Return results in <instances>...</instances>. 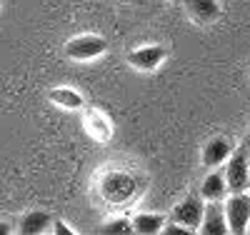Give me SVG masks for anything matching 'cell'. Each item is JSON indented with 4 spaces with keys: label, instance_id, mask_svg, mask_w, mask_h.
<instances>
[{
    "label": "cell",
    "instance_id": "6da1fadb",
    "mask_svg": "<svg viewBox=\"0 0 250 235\" xmlns=\"http://www.w3.org/2000/svg\"><path fill=\"white\" fill-rule=\"evenodd\" d=\"M223 208H225V220H228L230 233L243 235L250 225V193L248 190H243V193H230Z\"/></svg>",
    "mask_w": 250,
    "mask_h": 235
},
{
    "label": "cell",
    "instance_id": "7a4b0ae2",
    "mask_svg": "<svg viewBox=\"0 0 250 235\" xmlns=\"http://www.w3.org/2000/svg\"><path fill=\"white\" fill-rule=\"evenodd\" d=\"M108 43L105 38L100 35H78V38H70L65 43V55L70 60H78V63H88V60H95L105 53Z\"/></svg>",
    "mask_w": 250,
    "mask_h": 235
},
{
    "label": "cell",
    "instance_id": "3957f363",
    "mask_svg": "<svg viewBox=\"0 0 250 235\" xmlns=\"http://www.w3.org/2000/svg\"><path fill=\"white\" fill-rule=\"evenodd\" d=\"M225 183L228 193H243L250 188V165L243 150H233V155L225 160Z\"/></svg>",
    "mask_w": 250,
    "mask_h": 235
},
{
    "label": "cell",
    "instance_id": "277c9868",
    "mask_svg": "<svg viewBox=\"0 0 250 235\" xmlns=\"http://www.w3.org/2000/svg\"><path fill=\"white\" fill-rule=\"evenodd\" d=\"M203 210H205V200L198 198V195H188L185 200H180L175 208H173V220L190 228L193 233H198L200 228V220H203Z\"/></svg>",
    "mask_w": 250,
    "mask_h": 235
},
{
    "label": "cell",
    "instance_id": "5b68a950",
    "mask_svg": "<svg viewBox=\"0 0 250 235\" xmlns=\"http://www.w3.org/2000/svg\"><path fill=\"white\" fill-rule=\"evenodd\" d=\"M165 58H168V50H165L163 45H140V48L128 53V63L135 70H140V73L158 70V65Z\"/></svg>",
    "mask_w": 250,
    "mask_h": 235
},
{
    "label": "cell",
    "instance_id": "8992f818",
    "mask_svg": "<svg viewBox=\"0 0 250 235\" xmlns=\"http://www.w3.org/2000/svg\"><path fill=\"white\" fill-rule=\"evenodd\" d=\"M198 233H203V235H228V233H230V228H228V220H225V208H223V203H208V205H205Z\"/></svg>",
    "mask_w": 250,
    "mask_h": 235
},
{
    "label": "cell",
    "instance_id": "52a82bcc",
    "mask_svg": "<svg viewBox=\"0 0 250 235\" xmlns=\"http://www.w3.org/2000/svg\"><path fill=\"white\" fill-rule=\"evenodd\" d=\"M233 155V143L228 138H210L205 145H203V153H200V163L205 168H218L223 165L228 158Z\"/></svg>",
    "mask_w": 250,
    "mask_h": 235
},
{
    "label": "cell",
    "instance_id": "ba28073f",
    "mask_svg": "<svg viewBox=\"0 0 250 235\" xmlns=\"http://www.w3.org/2000/svg\"><path fill=\"white\" fill-rule=\"evenodd\" d=\"M228 195V183L223 173H210L200 183V198L205 203H223Z\"/></svg>",
    "mask_w": 250,
    "mask_h": 235
},
{
    "label": "cell",
    "instance_id": "9c48e42d",
    "mask_svg": "<svg viewBox=\"0 0 250 235\" xmlns=\"http://www.w3.org/2000/svg\"><path fill=\"white\" fill-rule=\"evenodd\" d=\"M50 225H53L50 213H45V210H33V213H28V215L20 218L18 233H23V235H40V233H45Z\"/></svg>",
    "mask_w": 250,
    "mask_h": 235
},
{
    "label": "cell",
    "instance_id": "30bf717a",
    "mask_svg": "<svg viewBox=\"0 0 250 235\" xmlns=\"http://www.w3.org/2000/svg\"><path fill=\"white\" fill-rule=\"evenodd\" d=\"M133 223V233L138 235H158L165 228V218L160 213H138L135 218H130Z\"/></svg>",
    "mask_w": 250,
    "mask_h": 235
},
{
    "label": "cell",
    "instance_id": "8fae6325",
    "mask_svg": "<svg viewBox=\"0 0 250 235\" xmlns=\"http://www.w3.org/2000/svg\"><path fill=\"white\" fill-rule=\"evenodd\" d=\"M188 10L198 23H213V20L220 18L218 0H188Z\"/></svg>",
    "mask_w": 250,
    "mask_h": 235
},
{
    "label": "cell",
    "instance_id": "7c38bea8",
    "mask_svg": "<svg viewBox=\"0 0 250 235\" xmlns=\"http://www.w3.org/2000/svg\"><path fill=\"white\" fill-rule=\"evenodd\" d=\"M50 103L62 110H80L83 108V95L73 88H53L50 90Z\"/></svg>",
    "mask_w": 250,
    "mask_h": 235
},
{
    "label": "cell",
    "instance_id": "4fadbf2b",
    "mask_svg": "<svg viewBox=\"0 0 250 235\" xmlns=\"http://www.w3.org/2000/svg\"><path fill=\"white\" fill-rule=\"evenodd\" d=\"M88 128H90V133L98 138V140H108L110 138V123L105 120V115H100V113H90L88 118Z\"/></svg>",
    "mask_w": 250,
    "mask_h": 235
},
{
    "label": "cell",
    "instance_id": "5bb4252c",
    "mask_svg": "<svg viewBox=\"0 0 250 235\" xmlns=\"http://www.w3.org/2000/svg\"><path fill=\"white\" fill-rule=\"evenodd\" d=\"M103 230L110 235H128V233H133V223H130V218H113V220H105Z\"/></svg>",
    "mask_w": 250,
    "mask_h": 235
},
{
    "label": "cell",
    "instance_id": "9a60e30c",
    "mask_svg": "<svg viewBox=\"0 0 250 235\" xmlns=\"http://www.w3.org/2000/svg\"><path fill=\"white\" fill-rule=\"evenodd\" d=\"M163 233H165V235H190L193 230H190V228H185V225H180V223H175V220H173L170 225H165V228H163Z\"/></svg>",
    "mask_w": 250,
    "mask_h": 235
},
{
    "label": "cell",
    "instance_id": "2e32d148",
    "mask_svg": "<svg viewBox=\"0 0 250 235\" xmlns=\"http://www.w3.org/2000/svg\"><path fill=\"white\" fill-rule=\"evenodd\" d=\"M53 233H55V235H73V230L62 223V220H55V223H53Z\"/></svg>",
    "mask_w": 250,
    "mask_h": 235
},
{
    "label": "cell",
    "instance_id": "e0dca14e",
    "mask_svg": "<svg viewBox=\"0 0 250 235\" xmlns=\"http://www.w3.org/2000/svg\"><path fill=\"white\" fill-rule=\"evenodd\" d=\"M0 235H10V225L5 220H0Z\"/></svg>",
    "mask_w": 250,
    "mask_h": 235
},
{
    "label": "cell",
    "instance_id": "ac0fdd59",
    "mask_svg": "<svg viewBox=\"0 0 250 235\" xmlns=\"http://www.w3.org/2000/svg\"><path fill=\"white\" fill-rule=\"evenodd\" d=\"M243 145H248V148H250V133H248V138H245V143H243Z\"/></svg>",
    "mask_w": 250,
    "mask_h": 235
},
{
    "label": "cell",
    "instance_id": "d6986e66",
    "mask_svg": "<svg viewBox=\"0 0 250 235\" xmlns=\"http://www.w3.org/2000/svg\"><path fill=\"white\" fill-rule=\"evenodd\" d=\"M248 165H250V155H248Z\"/></svg>",
    "mask_w": 250,
    "mask_h": 235
}]
</instances>
